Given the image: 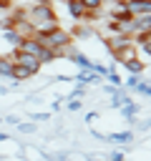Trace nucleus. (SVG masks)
<instances>
[{"label": "nucleus", "mask_w": 151, "mask_h": 161, "mask_svg": "<svg viewBox=\"0 0 151 161\" xmlns=\"http://www.w3.org/2000/svg\"><path fill=\"white\" fill-rule=\"evenodd\" d=\"M33 38H35L43 48L55 50V53H63L65 48L73 45V35H70L68 30H63L60 25H55V28H50V30H43V33H35Z\"/></svg>", "instance_id": "obj_1"}, {"label": "nucleus", "mask_w": 151, "mask_h": 161, "mask_svg": "<svg viewBox=\"0 0 151 161\" xmlns=\"http://www.w3.org/2000/svg\"><path fill=\"white\" fill-rule=\"evenodd\" d=\"M28 20L35 28V33H43V30H50L58 25V15H55L53 5H38L35 3L33 8H28Z\"/></svg>", "instance_id": "obj_2"}, {"label": "nucleus", "mask_w": 151, "mask_h": 161, "mask_svg": "<svg viewBox=\"0 0 151 161\" xmlns=\"http://www.w3.org/2000/svg\"><path fill=\"white\" fill-rule=\"evenodd\" d=\"M10 60H13V63H18V65H23V68H28L33 75L40 70V60H38V58H33V55H28V53H23V50H18V48L13 50Z\"/></svg>", "instance_id": "obj_3"}, {"label": "nucleus", "mask_w": 151, "mask_h": 161, "mask_svg": "<svg viewBox=\"0 0 151 161\" xmlns=\"http://www.w3.org/2000/svg\"><path fill=\"white\" fill-rule=\"evenodd\" d=\"M123 8L136 18V15H148L151 13V0H123Z\"/></svg>", "instance_id": "obj_4"}, {"label": "nucleus", "mask_w": 151, "mask_h": 161, "mask_svg": "<svg viewBox=\"0 0 151 161\" xmlns=\"http://www.w3.org/2000/svg\"><path fill=\"white\" fill-rule=\"evenodd\" d=\"M126 45H133V38L131 35H113V38H108L106 40V48L111 50V55L113 53H118L121 48H126Z\"/></svg>", "instance_id": "obj_5"}, {"label": "nucleus", "mask_w": 151, "mask_h": 161, "mask_svg": "<svg viewBox=\"0 0 151 161\" xmlns=\"http://www.w3.org/2000/svg\"><path fill=\"white\" fill-rule=\"evenodd\" d=\"M18 50H23V53H28V55H33V58H38L40 53H43V45L35 40V38H25V40H20V45H18Z\"/></svg>", "instance_id": "obj_6"}, {"label": "nucleus", "mask_w": 151, "mask_h": 161, "mask_svg": "<svg viewBox=\"0 0 151 161\" xmlns=\"http://www.w3.org/2000/svg\"><path fill=\"white\" fill-rule=\"evenodd\" d=\"M123 68L128 70V75H141L146 70V63L138 60V58H131V60H123Z\"/></svg>", "instance_id": "obj_7"}, {"label": "nucleus", "mask_w": 151, "mask_h": 161, "mask_svg": "<svg viewBox=\"0 0 151 161\" xmlns=\"http://www.w3.org/2000/svg\"><path fill=\"white\" fill-rule=\"evenodd\" d=\"M65 8H68V15H70L73 20H81L83 13H86V8L81 5V0H65Z\"/></svg>", "instance_id": "obj_8"}, {"label": "nucleus", "mask_w": 151, "mask_h": 161, "mask_svg": "<svg viewBox=\"0 0 151 161\" xmlns=\"http://www.w3.org/2000/svg\"><path fill=\"white\" fill-rule=\"evenodd\" d=\"M133 30H136V33L151 30V13H148V15H136V18H133ZM136 33H133V35H136Z\"/></svg>", "instance_id": "obj_9"}, {"label": "nucleus", "mask_w": 151, "mask_h": 161, "mask_svg": "<svg viewBox=\"0 0 151 161\" xmlns=\"http://www.w3.org/2000/svg\"><path fill=\"white\" fill-rule=\"evenodd\" d=\"M76 80H78L81 86H88V83H98V80H101V75H98V73H93V70H81V73L76 75Z\"/></svg>", "instance_id": "obj_10"}, {"label": "nucleus", "mask_w": 151, "mask_h": 161, "mask_svg": "<svg viewBox=\"0 0 151 161\" xmlns=\"http://www.w3.org/2000/svg\"><path fill=\"white\" fill-rule=\"evenodd\" d=\"M33 73L28 70V68H23V65H18V63H13V73H10V80H28Z\"/></svg>", "instance_id": "obj_11"}, {"label": "nucleus", "mask_w": 151, "mask_h": 161, "mask_svg": "<svg viewBox=\"0 0 151 161\" xmlns=\"http://www.w3.org/2000/svg\"><path fill=\"white\" fill-rule=\"evenodd\" d=\"M106 138H108V141H113V143H128V141H133V131H118V133H108Z\"/></svg>", "instance_id": "obj_12"}, {"label": "nucleus", "mask_w": 151, "mask_h": 161, "mask_svg": "<svg viewBox=\"0 0 151 161\" xmlns=\"http://www.w3.org/2000/svg\"><path fill=\"white\" fill-rule=\"evenodd\" d=\"M113 58L121 60V63H123V60H131V58H136V48H133V45H126V48H121L118 53H113Z\"/></svg>", "instance_id": "obj_13"}, {"label": "nucleus", "mask_w": 151, "mask_h": 161, "mask_svg": "<svg viewBox=\"0 0 151 161\" xmlns=\"http://www.w3.org/2000/svg\"><path fill=\"white\" fill-rule=\"evenodd\" d=\"M10 73H13V60H10V55H0V75H3V78H10Z\"/></svg>", "instance_id": "obj_14"}, {"label": "nucleus", "mask_w": 151, "mask_h": 161, "mask_svg": "<svg viewBox=\"0 0 151 161\" xmlns=\"http://www.w3.org/2000/svg\"><path fill=\"white\" fill-rule=\"evenodd\" d=\"M55 58H63V53H55V50H48V48H43V53L38 55L40 65H43V63H53Z\"/></svg>", "instance_id": "obj_15"}, {"label": "nucleus", "mask_w": 151, "mask_h": 161, "mask_svg": "<svg viewBox=\"0 0 151 161\" xmlns=\"http://www.w3.org/2000/svg\"><path fill=\"white\" fill-rule=\"evenodd\" d=\"M3 38H5L8 43H13L15 48H18V45H20V40H23V38L15 33V28H8V30H3Z\"/></svg>", "instance_id": "obj_16"}, {"label": "nucleus", "mask_w": 151, "mask_h": 161, "mask_svg": "<svg viewBox=\"0 0 151 161\" xmlns=\"http://www.w3.org/2000/svg\"><path fill=\"white\" fill-rule=\"evenodd\" d=\"M103 3H106V0H81V5H83L86 10H91V13H101Z\"/></svg>", "instance_id": "obj_17"}, {"label": "nucleus", "mask_w": 151, "mask_h": 161, "mask_svg": "<svg viewBox=\"0 0 151 161\" xmlns=\"http://www.w3.org/2000/svg\"><path fill=\"white\" fill-rule=\"evenodd\" d=\"M136 111H138V103H131V101H126V103L121 106V113H123L126 118H133V116H136Z\"/></svg>", "instance_id": "obj_18"}, {"label": "nucleus", "mask_w": 151, "mask_h": 161, "mask_svg": "<svg viewBox=\"0 0 151 161\" xmlns=\"http://www.w3.org/2000/svg\"><path fill=\"white\" fill-rule=\"evenodd\" d=\"M138 50H141V53H143L146 58H151V40H146V43H141V45H138Z\"/></svg>", "instance_id": "obj_19"}, {"label": "nucleus", "mask_w": 151, "mask_h": 161, "mask_svg": "<svg viewBox=\"0 0 151 161\" xmlns=\"http://www.w3.org/2000/svg\"><path fill=\"white\" fill-rule=\"evenodd\" d=\"M138 83H141V78H138V75H128V78H126V86H128V88H136Z\"/></svg>", "instance_id": "obj_20"}, {"label": "nucleus", "mask_w": 151, "mask_h": 161, "mask_svg": "<svg viewBox=\"0 0 151 161\" xmlns=\"http://www.w3.org/2000/svg\"><path fill=\"white\" fill-rule=\"evenodd\" d=\"M78 108H81V101L70 98V101H68V111H78Z\"/></svg>", "instance_id": "obj_21"}, {"label": "nucleus", "mask_w": 151, "mask_h": 161, "mask_svg": "<svg viewBox=\"0 0 151 161\" xmlns=\"http://www.w3.org/2000/svg\"><path fill=\"white\" fill-rule=\"evenodd\" d=\"M0 10H13V0H0Z\"/></svg>", "instance_id": "obj_22"}, {"label": "nucleus", "mask_w": 151, "mask_h": 161, "mask_svg": "<svg viewBox=\"0 0 151 161\" xmlns=\"http://www.w3.org/2000/svg\"><path fill=\"white\" fill-rule=\"evenodd\" d=\"M108 161H123V153L121 151H116V153H111V158Z\"/></svg>", "instance_id": "obj_23"}, {"label": "nucleus", "mask_w": 151, "mask_h": 161, "mask_svg": "<svg viewBox=\"0 0 151 161\" xmlns=\"http://www.w3.org/2000/svg\"><path fill=\"white\" fill-rule=\"evenodd\" d=\"M20 131H23V133H30V131H33V123H23Z\"/></svg>", "instance_id": "obj_24"}, {"label": "nucleus", "mask_w": 151, "mask_h": 161, "mask_svg": "<svg viewBox=\"0 0 151 161\" xmlns=\"http://www.w3.org/2000/svg\"><path fill=\"white\" fill-rule=\"evenodd\" d=\"M148 128H151V118H148V121H143V123H141V131H148Z\"/></svg>", "instance_id": "obj_25"}, {"label": "nucleus", "mask_w": 151, "mask_h": 161, "mask_svg": "<svg viewBox=\"0 0 151 161\" xmlns=\"http://www.w3.org/2000/svg\"><path fill=\"white\" fill-rule=\"evenodd\" d=\"M38 5H50V0H38Z\"/></svg>", "instance_id": "obj_26"}, {"label": "nucleus", "mask_w": 151, "mask_h": 161, "mask_svg": "<svg viewBox=\"0 0 151 161\" xmlns=\"http://www.w3.org/2000/svg\"><path fill=\"white\" fill-rule=\"evenodd\" d=\"M0 123H3V118H0Z\"/></svg>", "instance_id": "obj_27"}, {"label": "nucleus", "mask_w": 151, "mask_h": 161, "mask_svg": "<svg viewBox=\"0 0 151 161\" xmlns=\"http://www.w3.org/2000/svg\"><path fill=\"white\" fill-rule=\"evenodd\" d=\"M60 161H65V158H60Z\"/></svg>", "instance_id": "obj_28"}]
</instances>
